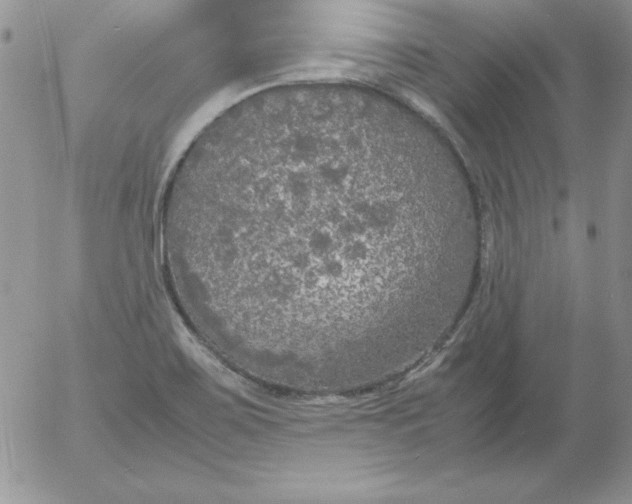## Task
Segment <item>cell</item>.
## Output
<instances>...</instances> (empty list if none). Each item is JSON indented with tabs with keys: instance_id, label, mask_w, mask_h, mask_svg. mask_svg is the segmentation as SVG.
Listing matches in <instances>:
<instances>
[{
	"instance_id": "obj_1",
	"label": "cell",
	"mask_w": 632,
	"mask_h": 504,
	"mask_svg": "<svg viewBox=\"0 0 632 504\" xmlns=\"http://www.w3.org/2000/svg\"><path fill=\"white\" fill-rule=\"evenodd\" d=\"M407 132L374 103L307 94L250 112L206 157L186 263L253 348L312 369L384 362L464 303L479 230L455 168Z\"/></svg>"
}]
</instances>
